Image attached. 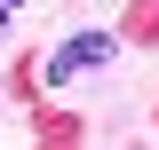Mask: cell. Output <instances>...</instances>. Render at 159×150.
Segmentation results:
<instances>
[{
    "mask_svg": "<svg viewBox=\"0 0 159 150\" xmlns=\"http://www.w3.org/2000/svg\"><path fill=\"white\" fill-rule=\"evenodd\" d=\"M16 8H24V0H0V32H8V24H16Z\"/></svg>",
    "mask_w": 159,
    "mask_h": 150,
    "instance_id": "cell-2",
    "label": "cell"
},
{
    "mask_svg": "<svg viewBox=\"0 0 159 150\" xmlns=\"http://www.w3.org/2000/svg\"><path fill=\"white\" fill-rule=\"evenodd\" d=\"M111 56H119V40H111V32H72V40L56 48V56H48V79H56V87H72V79L103 71Z\"/></svg>",
    "mask_w": 159,
    "mask_h": 150,
    "instance_id": "cell-1",
    "label": "cell"
}]
</instances>
